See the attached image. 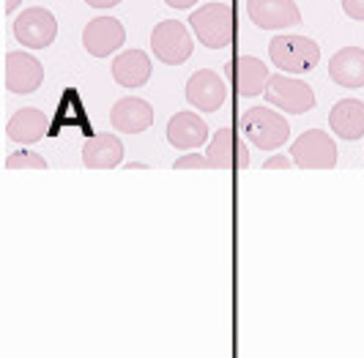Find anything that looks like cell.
<instances>
[{
  "instance_id": "cell-1",
  "label": "cell",
  "mask_w": 364,
  "mask_h": 358,
  "mask_svg": "<svg viewBox=\"0 0 364 358\" xmlns=\"http://www.w3.org/2000/svg\"><path fill=\"white\" fill-rule=\"evenodd\" d=\"M186 22L198 41L208 50H225L233 44L236 25H233V9L228 3H205L195 9Z\"/></svg>"
},
{
  "instance_id": "cell-2",
  "label": "cell",
  "mask_w": 364,
  "mask_h": 358,
  "mask_svg": "<svg viewBox=\"0 0 364 358\" xmlns=\"http://www.w3.org/2000/svg\"><path fill=\"white\" fill-rule=\"evenodd\" d=\"M269 58L282 74H310L321 63V47L307 36H274L269 41Z\"/></svg>"
},
{
  "instance_id": "cell-3",
  "label": "cell",
  "mask_w": 364,
  "mask_h": 358,
  "mask_svg": "<svg viewBox=\"0 0 364 358\" xmlns=\"http://www.w3.org/2000/svg\"><path fill=\"white\" fill-rule=\"evenodd\" d=\"M241 134L260 151H277L288 143L291 124L282 112L266 107H250L241 115Z\"/></svg>"
},
{
  "instance_id": "cell-4",
  "label": "cell",
  "mask_w": 364,
  "mask_h": 358,
  "mask_svg": "<svg viewBox=\"0 0 364 358\" xmlns=\"http://www.w3.org/2000/svg\"><path fill=\"white\" fill-rule=\"evenodd\" d=\"M263 96L272 107L282 109L288 115H304L315 107V90L293 74H272Z\"/></svg>"
},
{
  "instance_id": "cell-5",
  "label": "cell",
  "mask_w": 364,
  "mask_h": 358,
  "mask_svg": "<svg viewBox=\"0 0 364 358\" xmlns=\"http://www.w3.org/2000/svg\"><path fill=\"white\" fill-rule=\"evenodd\" d=\"M11 31L22 47L28 50H47L58 36V19L50 9L44 6H31V9H22V14L14 17L11 22Z\"/></svg>"
},
{
  "instance_id": "cell-6",
  "label": "cell",
  "mask_w": 364,
  "mask_h": 358,
  "mask_svg": "<svg viewBox=\"0 0 364 358\" xmlns=\"http://www.w3.org/2000/svg\"><path fill=\"white\" fill-rule=\"evenodd\" d=\"M151 50L164 66H181L192 58L195 44H192V36L183 22L162 19L151 33Z\"/></svg>"
},
{
  "instance_id": "cell-7",
  "label": "cell",
  "mask_w": 364,
  "mask_h": 358,
  "mask_svg": "<svg viewBox=\"0 0 364 358\" xmlns=\"http://www.w3.org/2000/svg\"><path fill=\"white\" fill-rule=\"evenodd\" d=\"M291 159L301 170H331L337 164V145L321 129H307L291 145Z\"/></svg>"
},
{
  "instance_id": "cell-8",
  "label": "cell",
  "mask_w": 364,
  "mask_h": 358,
  "mask_svg": "<svg viewBox=\"0 0 364 358\" xmlns=\"http://www.w3.org/2000/svg\"><path fill=\"white\" fill-rule=\"evenodd\" d=\"M205 156L211 161V170H247L250 167V151L233 126H222L219 131H214L211 143L205 148Z\"/></svg>"
},
{
  "instance_id": "cell-9",
  "label": "cell",
  "mask_w": 364,
  "mask_h": 358,
  "mask_svg": "<svg viewBox=\"0 0 364 358\" xmlns=\"http://www.w3.org/2000/svg\"><path fill=\"white\" fill-rule=\"evenodd\" d=\"M228 85L217 72L200 69L189 77L186 82V102L200 112H219L228 104Z\"/></svg>"
},
{
  "instance_id": "cell-10",
  "label": "cell",
  "mask_w": 364,
  "mask_h": 358,
  "mask_svg": "<svg viewBox=\"0 0 364 358\" xmlns=\"http://www.w3.org/2000/svg\"><path fill=\"white\" fill-rule=\"evenodd\" d=\"M127 44V28L115 17H96L82 31V47L93 58H107Z\"/></svg>"
},
{
  "instance_id": "cell-11",
  "label": "cell",
  "mask_w": 364,
  "mask_h": 358,
  "mask_svg": "<svg viewBox=\"0 0 364 358\" xmlns=\"http://www.w3.org/2000/svg\"><path fill=\"white\" fill-rule=\"evenodd\" d=\"M41 82H44V66L33 55L22 53V50L6 55V88L11 93L17 96L33 93L41 88Z\"/></svg>"
},
{
  "instance_id": "cell-12",
  "label": "cell",
  "mask_w": 364,
  "mask_h": 358,
  "mask_svg": "<svg viewBox=\"0 0 364 358\" xmlns=\"http://www.w3.org/2000/svg\"><path fill=\"white\" fill-rule=\"evenodd\" d=\"M247 14L263 31H282L301 22V11L293 0H247Z\"/></svg>"
},
{
  "instance_id": "cell-13",
  "label": "cell",
  "mask_w": 364,
  "mask_h": 358,
  "mask_svg": "<svg viewBox=\"0 0 364 358\" xmlns=\"http://www.w3.org/2000/svg\"><path fill=\"white\" fill-rule=\"evenodd\" d=\"M109 124L115 131H124V134H143L154 126V107L146 99L124 96L109 109Z\"/></svg>"
},
{
  "instance_id": "cell-14",
  "label": "cell",
  "mask_w": 364,
  "mask_h": 358,
  "mask_svg": "<svg viewBox=\"0 0 364 358\" xmlns=\"http://www.w3.org/2000/svg\"><path fill=\"white\" fill-rule=\"evenodd\" d=\"M230 77H233V88H236L238 96L252 99V96L266 93L272 72L255 55H238L236 60L230 63Z\"/></svg>"
},
{
  "instance_id": "cell-15",
  "label": "cell",
  "mask_w": 364,
  "mask_h": 358,
  "mask_svg": "<svg viewBox=\"0 0 364 358\" xmlns=\"http://www.w3.org/2000/svg\"><path fill=\"white\" fill-rule=\"evenodd\" d=\"M205 140H208V124L198 112L183 109L167 121V143L176 151H195V148L205 145Z\"/></svg>"
},
{
  "instance_id": "cell-16",
  "label": "cell",
  "mask_w": 364,
  "mask_h": 358,
  "mask_svg": "<svg viewBox=\"0 0 364 358\" xmlns=\"http://www.w3.org/2000/svg\"><path fill=\"white\" fill-rule=\"evenodd\" d=\"M121 161H124V143L112 131L93 134L82 145V164L88 170H112Z\"/></svg>"
},
{
  "instance_id": "cell-17",
  "label": "cell",
  "mask_w": 364,
  "mask_h": 358,
  "mask_svg": "<svg viewBox=\"0 0 364 358\" xmlns=\"http://www.w3.org/2000/svg\"><path fill=\"white\" fill-rule=\"evenodd\" d=\"M328 77L340 88H364V50L343 47L328 58Z\"/></svg>"
},
{
  "instance_id": "cell-18",
  "label": "cell",
  "mask_w": 364,
  "mask_h": 358,
  "mask_svg": "<svg viewBox=\"0 0 364 358\" xmlns=\"http://www.w3.org/2000/svg\"><path fill=\"white\" fill-rule=\"evenodd\" d=\"M151 58L143 50H124L112 60V80L121 85V88H143L148 80H151Z\"/></svg>"
},
{
  "instance_id": "cell-19",
  "label": "cell",
  "mask_w": 364,
  "mask_h": 358,
  "mask_svg": "<svg viewBox=\"0 0 364 358\" xmlns=\"http://www.w3.org/2000/svg\"><path fill=\"white\" fill-rule=\"evenodd\" d=\"M328 126L337 137L348 143L364 137V102L359 99H340L328 112Z\"/></svg>"
},
{
  "instance_id": "cell-20",
  "label": "cell",
  "mask_w": 364,
  "mask_h": 358,
  "mask_svg": "<svg viewBox=\"0 0 364 358\" xmlns=\"http://www.w3.org/2000/svg\"><path fill=\"white\" fill-rule=\"evenodd\" d=\"M47 126H50V121H47V115H44L41 109L22 107L11 115V121H9V126H6V131H9V140H14V143L33 145L44 137Z\"/></svg>"
},
{
  "instance_id": "cell-21",
  "label": "cell",
  "mask_w": 364,
  "mask_h": 358,
  "mask_svg": "<svg viewBox=\"0 0 364 358\" xmlns=\"http://www.w3.org/2000/svg\"><path fill=\"white\" fill-rule=\"evenodd\" d=\"M9 170H47V159L38 156L36 151H17L6 159Z\"/></svg>"
},
{
  "instance_id": "cell-22",
  "label": "cell",
  "mask_w": 364,
  "mask_h": 358,
  "mask_svg": "<svg viewBox=\"0 0 364 358\" xmlns=\"http://www.w3.org/2000/svg\"><path fill=\"white\" fill-rule=\"evenodd\" d=\"M173 167H176V170H208L211 161H208L205 153H183L181 159H176Z\"/></svg>"
},
{
  "instance_id": "cell-23",
  "label": "cell",
  "mask_w": 364,
  "mask_h": 358,
  "mask_svg": "<svg viewBox=\"0 0 364 358\" xmlns=\"http://www.w3.org/2000/svg\"><path fill=\"white\" fill-rule=\"evenodd\" d=\"M343 11L356 22H364V0H343Z\"/></svg>"
},
{
  "instance_id": "cell-24",
  "label": "cell",
  "mask_w": 364,
  "mask_h": 358,
  "mask_svg": "<svg viewBox=\"0 0 364 358\" xmlns=\"http://www.w3.org/2000/svg\"><path fill=\"white\" fill-rule=\"evenodd\" d=\"M291 164H296L293 159H288L285 153H277L263 161V170H291Z\"/></svg>"
},
{
  "instance_id": "cell-25",
  "label": "cell",
  "mask_w": 364,
  "mask_h": 358,
  "mask_svg": "<svg viewBox=\"0 0 364 358\" xmlns=\"http://www.w3.org/2000/svg\"><path fill=\"white\" fill-rule=\"evenodd\" d=\"M88 6H93V9H112V6H118L121 0H85Z\"/></svg>"
},
{
  "instance_id": "cell-26",
  "label": "cell",
  "mask_w": 364,
  "mask_h": 358,
  "mask_svg": "<svg viewBox=\"0 0 364 358\" xmlns=\"http://www.w3.org/2000/svg\"><path fill=\"white\" fill-rule=\"evenodd\" d=\"M170 9H192L198 0H164Z\"/></svg>"
},
{
  "instance_id": "cell-27",
  "label": "cell",
  "mask_w": 364,
  "mask_h": 358,
  "mask_svg": "<svg viewBox=\"0 0 364 358\" xmlns=\"http://www.w3.org/2000/svg\"><path fill=\"white\" fill-rule=\"evenodd\" d=\"M19 6H22V0H6V11H9V14H14Z\"/></svg>"
}]
</instances>
